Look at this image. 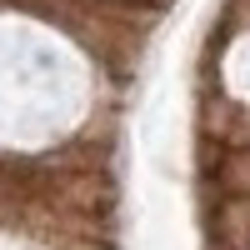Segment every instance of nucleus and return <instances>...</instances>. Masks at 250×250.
<instances>
[{"mask_svg": "<svg viewBox=\"0 0 250 250\" xmlns=\"http://www.w3.org/2000/svg\"><path fill=\"white\" fill-rule=\"evenodd\" d=\"M220 180L230 195H250V150H235L230 160L220 165Z\"/></svg>", "mask_w": 250, "mask_h": 250, "instance_id": "nucleus-1", "label": "nucleus"}]
</instances>
